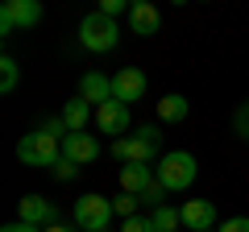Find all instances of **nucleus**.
Returning <instances> with one entry per match:
<instances>
[{
	"mask_svg": "<svg viewBox=\"0 0 249 232\" xmlns=\"http://www.w3.org/2000/svg\"><path fill=\"white\" fill-rule=\"evenodd\" d=\"M17 158L25 162V166H58L62 162V137L58 133H46V129H37V133H25L17 141Z\"/></svg>",
	"mask_w": 249,
	"mask_h": 232,
	"instance_id": "obj_1",
	"label": "nucleus"
},
{
	"mask_svg": "<svg viewBox=\"0 0 249 232\" xmlns=\"http://www.w3.org/2000/svg\"><path fill=\"white\" fill-rule=\"evenodd\" d=\"M116 37H121V29H116L112 17H104V13H88V17L79 21V46L91 54H108L116 46Z\"/></svg>",
	"mask_w": 249,
	"mask_h": 232,
	"instance_id": "obj_2",
	"label": "nucleus"
},
{
	"mask_svg": "<svg viewBox=\"0 0 249 232\" xmlns=\"http://www.w3.org/2000/svg\"><path fill=\"white\" fill-rule=\"evenodd\" d=\"M196 174H199L196 158H191V153H183V149L162 153V158H158V182H162L166 191H187L191 182H196Z\"/></svg>",
	"mask_w": 249,
	"mask_h": 232,
	"instance_id": "obj_3",
	"label": "nucleus"
},
{
	"mask_svg": "<svg viewBox=\"0 0 249 232\" xmlns=\"http://www.w3.org/2000/svg\"><path fill=\"white\" fill-rule=\"evenodd\" d=\"M112 199L104 195H79L75 199V224H79V232H108V220H112Z\"/></svg>",
	"mask_w": 249,
	"mask_h": 232,
	"instance_id": "obj_4",
	"label": "nucleus"
},
{
	"mask_svg": "<svg viewBox=\"0 0 249 232\" xmlns=\"http://www.w3.org/2000/svg\"><path fill=\"white\" fill-rule=\"evenodd\" d=\"M42 21V4L37 0H4L0 9V33L9 37L13 29H34Z\"/></svg>",
	"mask_w": 249,
	"mask_h": 232,
	"instance_id": "obj_5",
	"label": "nucleus"
},
{
	"mask_svg": "<svg viewBox=\"0 0 249 232\" xmlns=\"http://www.w3.org/2000/svg\"><path fill=\"white\" fill-rule=\"evenodd\" d=\"M112 153L124 166H150V162L158 158V145H150L142 133H129V137H121V141H112Z\"/></svg>",
	"mask_w": 249,
	"mask_h": 232,
	"instance_id": "obj_6",
	"label": "nucleus"
},
{
	"mask_svg": "<svg viewBox=\"0 0 249 232\" xmlns=\"http://www.w3.org/2000/svg\"><path fill=\"white\" fill-rule=\"evenodd\" d=\"M96 125H100V133H112L116 141L129 137V104H121V99L100 104V108H96Z\"/></svg>",
	"mask_w": 249,
	"mask_h": 232,
	"instance_id": "obj_7",
	"label": "nucleus"
},
{
	"mask_svg": "<svg viewBox=\"0 0 249 232\" xmlns=\"http://www.w3.org/2000/svg\"><path fill=\"white\" fill-rule=\"evenodd\" d=\"M142 96H145V75L137 71V66H121V71L112 75V99H121V104H137Z\"/></svg>",
	"mask_w": 249,
	"mask_h": 232,
	"instance_id": "obj_8",
	"label": "nucleus"
},
{
	"mask_svg": "<svg viewBox=\"0 0 249 232\" xmlns=\"http://www.w3.org/2000/svg\"><path fill=\"white\" fill-rule=\"evenodd\" d=\"M62 158H71L75 166H88L100 158V141L91 133H67L62 137Z\"/></svg>",
	"mask_w": 249,
	"mask_h": 232,
	"instance_id": "obj_9",
	"label": "nucleus"
},
{
	"mask_svg": "<svg viewBox=\"0 0 249 232\" xmlns=\"http://www.w3.org/2000/svg\"><path fill=\"white\" fill-rule=\"evenodd\" d=\"M17 215H21L25 224H34V228H46V224L58 220L54 203H50V199H42V195H25V199L17 203Z\"/></svg>",
	"mask_w": 249,
	"mask_h": 232,
	"instance_id": "obj_10",
	"label": "nucleus"
},
{
	"mask_svg": "<svg viewBox=\"0 0 249 232\" xmlns=\"http://www.w3.org/2000/svg\"><path fill=\"white\" fill-rule=\"evenodd\" d=\"M158 25H162V13H158V4H145V0L129 4V29H133V33L154 37V33H158Z\"/></svg>",
	"mask_w": 249,
	"mask_h": 232,
	"instance_id": "obj_11",
	"label": "nucleus"
},
{
	"mask_svg": "<svg viewBox=\"0 0 249 232\" xmlns=\"http://www.w3.org/2000/svg\"><path fill=\"white\" fill-rule=\"evenodd\" d=\"M178 215H183V224L191 232H208L216 224V207L208 203V199H187V203L178 207Z\"/></svg>",
	"mask_w": 249,
	"mask_h": 232,
	"instance_id": "obj_12",
	"label": "nucleus"
},
{
	"mask_svg": "<svg viewBox=\"0 0 249 232\" xmlns=\"http://www.w3.org/2000/svg\"><path fill=\"white\" fill-rule=\"evenodd\" d=\"M79 99H88V104H108V99H112V79H104V75L100 71H88L79 79Z\"/></svg>",
	"mask_w": 249,
	"mask_h": 232,
	"instance_id": "obj_13",
	"label": "nucleus"
},
{
	"mask_svg": "<svg viewBox=\"0 0 249 232\" xmlns=\"http://www.w3.org/2000/svg\"><path fill=\"white\" fill-rule=\"evenodd\" d=\"M62 125H67V133H88V120H91V104L88 99H67L62 104Z\"/></svg>",
	"mask_w": 249,
	"mask_h": 232,
	"instance_id": "obj_14",
	"label": "nucleus"
},
{
	"mask_svg": "<svg viewBox=\"0 0 249 232\" xmlns=\"http://www.w3.org/2000/svg\"><path fill=\"white\" fill-rule=\"evenodd\" d=\"M154 182V174H150V166H121V191L124 195H137L142 199V191Z\"/></svg>",
	"mask_w": 249,
	"mask_h": 232,
	"instance_id": "obj_15",
	"label": "nucleus"
},
{
	"mask_svg": "<svg viewBox=\"0 0 249 232\" xmlns=\"http://www.w3.org/2000/svg\"><path fill=\"white\" fill-rule=\"evenodd\" d=\"M187 99L178 96V91H170V96L158 99V120H166V125H178V120H187Z\"/></svg>",
	"mask_w": 249,
	"mask_h": 232,
	"instance_id": "obj_16",
	"label": "nucleus"
},
{
	"mask_svg": "<svg viewBox=\"0 0 249 232\" xmlns=\"http://www.w3.org/2000/svg\"><path fill=\"white\" fill-rule=\"evenodd\" d=\"M150 220H154V232H178L183 215H178L175 207H166V203H162V207H154V215H150Z\"/></svg>",
	"mask_w": 249,
	"mask_h": 232,
	"instance_id": "obj_17",
	"label": "nucleus"
},
{
	"mask_svg": "<svg viewBox=\"0 0 249 232\" xmlns=\"http://www.w3.org/2000/svg\"><path fill=\"white\" fill-rule=\"evenodd\" d=\"M13 87H17V63H13L9 54H4V58H0V91L9 96Z\"/></svg>",
	"mask_w": 249,
	"mask_h": 232,
	"instance_id": "obj_18",
	"label": "nucleus"
},
{
	"mask_svg": "<svg viewBox=\"0 0 249 232\" xmlns=\"http://www.w3.org/2000/svg\"><path fill=\"white\" fill-rule=\"evenodd\" d=\"M112 212L121 215V220H133V212H137V195H124V191H121V195L112 199Z\"/></svg>",
	"mask_w": 249,
	"mask_h": 232,
	"instance_id": "obj_19",
	"label": "nucleus"
},
{
	"mask_svg": "<svg viewBox=\"0 0 249 232\" xmlns=\"http://www.w3.org/2000/svg\"><path fill=\"white\" fill-rule=\"evenodd\" d=\"M75 174H79V166H75V162H71V158H62V162H58V166H54V179H58V182H71V179H75Z\"/></svg>",
	"mask_w": 249,
	"mask_h": 232,
	"instance_id": "obj_20",
	"label": "nucleus"
},
{
	"mask_svg": "<svg viewBox=\"0 0 249 232\" xmlns=\"http://www.w3.org/2000/svg\"><path fill=\"white\" fill-rule=\"evenodd\" d=\"M162 195H166V187H162V182H158V179H154V182H150V187H145V191H142V199H145V203H154V207H162Z\"/></svg>",
	"mask_w": 249,
	"mask_h": 232,
	"instance_id": "obj_21",
	"label": "nucleus"
},
{
	"mask_svg": "<svg viewBox=\"0 0 249 232\" xmlns=\"http://www.w3.org/2000/svg\"><path fill=\"white\" fill-rule=\"evenodd\" d=\"M232 129H237V133L249 141V104H241V108H237V116H232Z\"/></svg>",
	"mask_w": 249,
	"mask_h": 232,
	"instance_id": "obj_22",
	"label": "nucleus"
},
{
	"mask_svg": "<svg viewBox=\"0 0 249 232\" xmlns=\"http://www.w3.org/2000/svg\"><path fill=\"white\" fill-rule=\"evenodd\" d=\"M121 232H154V220H145V215H133V220H124Z\"/></svg>",
	"mask_w": 249,
	"mask_h": 232,
	"instance_id": "obj_23",
	"label": "nucleus"
},
{
	"mask_svg": "<svg viewBox=\"0 0 249 232\" xmlns=\"http://www.w3.org/2000/svg\"><path fill=\"white\" fill-rule=\"evenodd\" d=\"M220 232H249V220H245V215H232V220H224Z\"/></svg>",
	"mask_w": 249,
	"mask_h": 232,
	"instance_id": "obj_24",
	"label": "nucleus"
},
{
	"mask_svg": "<svg viewBox=\"0 0 249 232\" xmlns=\"http://www.w3.org/2000/svg\"><path fill=\"white\" fill-rule=\"evenodd\" d=\"M100 13H104V17H116V13H124V0H104Z\"/></svg>",
	"mask_w": 249,
	"mask_h": 232,
	"instance_id": "obj_25",
	"label": "nucleus"
},
{
	"mask_svg": "<svg viewBox=\"0 0 249 232\" xmlns=\"http://www.w3.org/2000/svg\"><path fill=\"white\" fill-rule=\"evenodd\" d=\"M137 133H142V137H145V141H150V145H158V141H162L158 125H142V129H137Z\"/></svg>",
	"mask_w": 249,
	"mask_h": 232,
	"instance_id": "obj_26",
	"label": "nucleus"
},
{
	"mask_svg": "<svg viewBox=\"0 0 249 232\" xmlns=\"http://www.w3.org/2000/svg\"><path fill=\"white\" fill-rule=\"evenodd\" d=\"M0 232H42V228H34V224H25V220H17V224H4Z\"/></svg>",
	"mask_w": 249,
	"mask_h": 232,
	"instance_id": "obj_27",
	"label": "nucleus"
},
{
	"mask_svg": "<svg viewBox=\"0 0 249 232\" xmlns=\"http://www.w3.org/2000/svg\"><path fill=\"white\" fill-rule=\"evenodd\" d=\"M42 232H71V228H67V224H62V220H54V224H46Z\"/></svg>",
	"mask_w": 249,
	"mask_h": 232,
	"instance_id": "obj_28",
	"label": "nucleus"
},
{
	"mask_svg": "<svg viewBox=\"0 0 249 232\" xmlns=\"http://www.w3.org/2000/svg\"><path fill=\"white\" fill-rule=\"evenodd\" d=\"M208 232H212V228H208Z\"/></svg>",
	"mask_w": 249,
	"mask_h": 232,
	"instance_id": "obj_29",
	"label": "nucleus"
}]
</instances>
